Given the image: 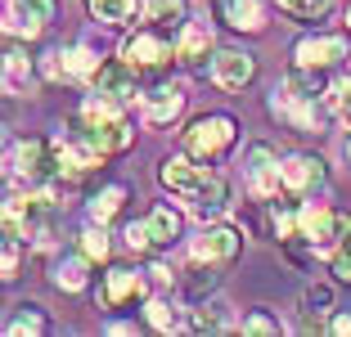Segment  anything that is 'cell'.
I'll list each match as a JSON object with an SVG mask.
<instances>
[{"label": "cell", "instance_id": "cell-1", "mask_svg": "<svg viewBox=\"0 0 351 337\" xmlns=\"http://www.w3.org/2000/svg\"><path fill=\"white\" fill-rule=\"evenodd\" d=\"M234 144V117L226 112H212V117H194L185 131V153L198 158V162H212Z\"/></svg>", "mask_w": 351, "mask_h": 337}, {"label": "cell", "instance_id": "cell-2", "mask_svg": "<svg viewBox=\"0 0 351 337\" xmlns=\"http://www.w3.org/2000/svg\"><path fill=\"white\" fill-rule=\"evenodd\" d=\"M122 59H131L135 68H145V72H158L176 59V50L167 45V36L158 27H149V32H135V36L122 41Z\"/></svg>", "mask_w": 351, "mask_h": 337}, {"label": "cell", "instance_id": "cell-3", "mask_svg": "<svg viewBox=\"0 0 351 337\" xmlns=\"http://www.w3.org/2000/svg\"><path fill=\"white\" fill-rule=\"evenodd\" d=\"M248 184L257 198H275L284 189V162L270 144H252L248 149Z\"/></svg>", "mask_w": 351, "mask_h": 337}, {"label": "cell", "instance_id": "cell-4", "mask_svg": "<svg viewBox=\"0 0 351 337\" xmlns=\"http://www.w3.org/2000/svg\"><path fill=\"white\" fill-rule=\"evenodd\" d=\"M77 140L82 144H90L99 158H108V153H122L126 144H131V126L122 122V117H108V122H77Z\"/></svg>", "mask_w": 351, "mask_h": 337}, {"label": "cell", "instance_id": "cell-5", "mask_svg": "<svg viewBox=\"0 0 351 337\" xmlns=\"http://www.w3.org/2000/svg\"><path fill=\"white\" fill-rule=\"evenodd\" d=\"M252 77H257V59L243 50H217L212 54V82L221 86V90H243V86H252Z\"/></svg>", "mask_w": 351, "mask_h": 337}, {"label": "cell", "instance_id": "cell-6", "mask_svg": "<svg viewBox=\"0 0 351 337\" xmlns=\"http://www.w3.org/2000/svg\"><path fill=\"white\" fill-rule=\"evenodd\" d=\"M239 247H243L239 229H230V225H212V229L194 243V256H198V261H212V266H230V261L239 256Z\"/></svg>", "mask_w": 351, "mask_h": 337}, {"label": "cell", "instance_id": "cell-7", "mask_svg": "<svg viewBox=\"0 0 351 337\" xmlns=\"http://www.w3.org/2000/svg\"><path fill=\"white\" fill-rule=\"evenodd\" d=\"M14 162H19L23 180H50V175H59V153L45 140H23Z\"/></svg>", "mask_w": 351, "mask_h": 337}, {"label": "cell", "instance_id": "cell-8", "mask_svg": "<svg viewBox=\"0 0 351 337\" xmlns=\"http://www.w3.org/2000/svg\"><path fill=\"white\" fill-rule=\"evenodd\" d=\"M140 297H145V284H140V275L126 270V266H113L108 275H104V284H99V301L113 306V310L131 306V301H140Z\"/></svg>", "mask_w": 351, "mask_h": 337}, {"label": "cell", "instance_id": "cell-9", "mask_svg": "<svg viewBox=\"0 0 351 337\" xmlns=\"http://www.w3.org/2000/svg\"><path fill=\"white\" fill-rule=\"evenodd\" d=\"M324 184V162L311 153H293L284 158V194H311V189H320Z\"/></svg>", "mask_w": 351, "mask_h": 337}, {"label": "cell", "instance_id": "cell-10", "mask_svg": "<svg viewBox=\"0 0 351 337\" xmlns=\"http://www.w3.org/2000/svg\"><path fill=\"white\" fill-rule=\"evenodd\" d=\"M135 63L131 59H108L95 68V90L108 95V99H131L135 95Z\"/></svg>", "mask_w": 351, "mask_h": 337}, {"label": "cell", "instance_id": "cell-11", "mask_svg": "<svg viewBox=\"0 0 351 337\" xmlns=\"http://www.w3.org/2000/svg\"><path fill=\"white\" fill-rule=\"evenodd\" d=\"M59 0H10V27L23 36H41L45 23H54Z\"/></svg>", "mask_w": 351, "mask_h": 337}, {"label": "cell", "instance_id": "cell-12", "mask_svg": "<svg viewBox=\"0 0 351 337\" xmlns=\"http://www.w3.org/2000/svg\"><path fill=\"white\" fill-rule=\"evenodd\" d=\"M293 59L302 68H329V63L347 59V36H302Z\"/></svg>", "mask_w": 351, "mask_h": 337}, {"label": "cell", "instance_id": "cell-13", "mask_svg": "<svg viewBox=\"0 0 351 337\" xmlns=\"http://www.w3.org/2000/svg\"><path fill=\"white\" fill-rule=\"evenodd\" d=\"M347 225H351L347 216L329 212V207H315V212H302V238L315 243V247H324V243H333V238L347 234Z\"/></svg>", "mask_w": 351, "mask_h": 337}, {"label": "cell", "instance_id": "cell-14", "mask_svg": "<svg viewBox=\"0 0 351 337\" xmlns=\"http://www.w3.org/2000/svg\"><path fill=\"white\" fill-rule=\"evenodd\" d=\"M158 180H162V189H171V194H194L198 184L207 180L203 171L194 166V158H167L162 166H158Z\"/></svg>", "mask_w": 351, "mask_h": 337}, {"label": "cell", "instance_id": "cell-15", "mask_svg": "<svg viewBox=\"0 0 351 337\" xmlns=\"http://www.w3.org/2000/svg\"><path fill=\"white\" fill-rule=\"evenodd\" d=\"M217 14H221V23L234 27V32H261L266 27L261 0H217Z\"/></svg>", "mask_w": 351, "mask_h": 337}, {"label": "cell", "instance_id": "cell-16", "mask_svg": "<svg viewBox=\"0 0 351 337\" xmlns=\"http://www.w3.org/2000/svg\"><path fill=\"white\" fill-rule=\"evenodd\" d=\"M189 207H194V216H203V221H217L230 207V184L221 180V175H207L194 194H189Z\"/></svg>", "mask_w": 351, "mask_h": 337}, {"label": "cell", "instance_id": "cell-17", "mask_svg": "<svg viewBox=\"0 0 351 337\" xmlns=\"http://www.w3.org/2000/svg\"><path fill=\"white\" fill-rule=\"evenodd\" d=\"M180 108H185V95L176 90V86H154V90L145 95V122H154V126L176 122Z\"/></svg>", "mask_w": 351, "mask_h": 337}, {"label": "cell", "instance_id": "cell-18", "mask_svg": "<svg viewBox=\"0 0 351 337\" xmlns=\"http://www.w3.org/2000/svg\"><path fill=\"white\" fill-rule=\"evenodd\" d=\"M185 14H189L185 0H149V5H145V23H149V27H158V32L185 27Z\"/></svg>", "mask_w": 351, "mask_h": 337}, {"label": "cell", "instance_id": "cell-19", "mask_svg": "<svg viewBox=\"0 0 351 337\" xmlns=\"http://www.w3.org/2000/svg\"><path fill=\"white\" fill-rule=\"evenodd\" d=\"M212 54V41H207V32H198V27H185L180 32V45H176V59L185 63V68H198L203 72V59Z\"/></svg>", "mask_w": 351, "mask_h": 337}, {"label": "cell", "instance_id": "cell-20", "mask_svg": "<svg viewBox=\"0 0 351 337\" xmlns=\"http://www.w3.org/2000/svg\"><path fill=\"white\" fill-rule=\"evenodd\" d=\"M145 225H149V234H154V247H167V243L180 238V216H176L171 207H154V212L145 216Z\"/></svg>", "mask_w": 351, "mask_h": 337}, {"label": "cell", "instance_id": "cell-21", "mask_svg": "<svg viewBox=\"0 0 351 337\" xmlns=\"http://www.w3.org/2000/svg\"><path fill=\"white\" fill-rule=\"evenodd\" d=\"M27 82H32V59L23 54L19 41H10L5 45V86H10V90H23Z\"/></svg>", "mask_w": 351, "mask_h": 337}, {"label": "cell", "instance_id": "cell-22", "mask_svg": "<svg viewBox=\"0 0 351 337\" xmlns=\"http://www.w3.org/2000/svg\"><path fill=\"white\" fill-rule=\"evenodd\" d=\"M217 288H221V275H217L212 261H207V266H194V270H189V279H185V297H189V301H207Z\"/></svg>", "mask_w": 351, "mask_h": 337}, {"label": "cell", "instance_id": "cell-23", "mask_svg": "<svg viewBox=\"0 0 351 337\" xmlns=\"http://www.w3.org/2000/svg\"><path fill=\"white\" fill-rule=\"evenodd\" d=\"M189 324H194L198 333H217V328L230 324V306H226V301H217V297H212V301H198V310L189 315Z\"/></svg>", "mask_w": 351, "mask_h": 337}, {"label": "cell", "instance_id": "cell-24", "mask_svg": "<svg viewBox=\"0 0 351 337\" xmlns=\"http://www.w3.org/2000/svg\"><path fill=\"white\" fill-rule=\"evenodd\" d=\"M86 261H90V256H73V261H59V266H54V288H59V292H82L86 288Z\"/></svg>", "mask_w": 351, "mask_h": 337}, {"label": "cell", "instance_id": "cell-25", "mask_svg": "<svg viewBox=\"0 0 351 337\" xmlns=\"http://www.w3.org/2000/svg\"><path fill=\"white\" fill-rule=\"evenodd\" d=\"M122 203H126V189H122V184H108V189H99V194L90 198V221H95V225L113 221V216L122 212Z\"/></svg>", "mask_w": 351, "mask_h": 337}, {"label": "cell", "instance_id": "cell-26", "mask_svg": "<svg viewBox=\"0 0 351 337\" xmlns=\"http://www.w3.org/2000/svg\"><path fill=\"white\" fill-rule=\"evenodd\" d=\"M86 10H90L99 23H113V27H122V23L135 18V0H86Z\"/></svg>", "mask_w": 351, "mask_h": 337}, {"label": "cell", "instance_id": "cell-27", "mask_svg": "<svg viewBox=\"0 0 351 337\" xmlns=\"http://www.w3.org/2000/svg\"><path fill=\"white\" fill-rule=\"evenodd\" d=\"M14 310H19V315H10V324H5L10 333H50V324L41 319V306L27 301V306H14Z\"/></svg>", "mask_w": 351, "mask_h": 337}, {"label": "cell", "instance_id": "cell-28", "mask_svg": "<svg viewBox=\"0 0 351 337\" xmlns=\"http://www.w3.org/2000/svg\"><path fill=\"white\" fill-rule=\"evenodd\" d=\"M279 10H284V14H293V18L315 23V18H324V14L333 10V0H279Z\"/></svg>", "mask_w": 351, "mask_h": 337}, {"label": "cell", "instance_id": "cell-29", "mask_svg": "<svg viewBox=\"0 0 351 337\" xmlns=\"http://www.w3.org/2000/svg\"><path fill=\"white\" fill-rule=\"evenodd\" d=\"M302 310L329 315V310H333V284H306V292H302Z\"/></svg>", "mask_w": 351, "mask_h": 337}, {"label": "cell", "instance_id": "cell-30", "mask_svg": "<svg viewBox=\"0 0 351 337\" xmlns=\"http://www.w3.org/2000/svg\"><path fill=\"white\" fill-rule=\"evenodd\" d=\"M82 252L90 256V261H104V256H108V234H104V225H99V229H86V234H82Z\"/></svg>", "mask_w": 351, "mask_h": 337}, {"label": "cell", "instance_id": "cell-31", "mask_svg": "<svg viewBox=\"0 0 351 337\" xmlns=\"http://www.w3.org/2000/svg\"><path fill=\"white\" fill-rule=\"evenodd\" d=\"M333 275H338L342 284H351V225H347V234H342L338 256H333Z\"/></svg>", "mask_w": 351, "mask_h": 337}, {"label": "cell", "instance_id": "cell-32", "mask_svg": "<svg viewBox=\"0 0 351 337\" xmlns=\"http://www.w3.org/2000/svg\"><path fill=\"white\" fill-rule=\"evenodd\" d=\"M126 247H131V252H149V247H154L149 225H126Z\"/></svg>", "mask_w": 351, "mask_h": 337}, {"label": "cell", "instance_id": "cell-33", "mask_svg": "<svg viewBox=\"0 0 351 337\" xmlns=\"http://www.w3.org/2000/svg\"><path fill=\"white\" fill-rule=\"evenodd\" d=\"M243 333H279V319H270L266 310H252V315L243 319Z\"/></svg>", "mask_w": 351, "mask_h": 337}, {"label": "cell", "instance_id": "cell-34", "mask_svg": "<svg viewBox=\"0 0 351 337\" xmlns=\"http://www.w3.org/2000/svg\"><path fill=\"white\" fill-rule=\"evenodd\" d=\"M149 324L154 328H176V315H171V306H162V301H149Z\"/></svg>", "mask_w": 351, "mask_h": 337}, {"label": "cell", "instance_id": "cell-35", "mask_svg": "<svg viewBox=\"0 0 351 337\" xmlns=\"http://www.w3.org/2000/svg\"><path fill=\"white\" fill-rule=\"evenodd\" d=\"M63 59H68V72H95V63H90V54H86V50H68Z\"/></svg>", "mask_w": 351, "mask_h": 337}, {"label": "cell", "instance_id": "cell-36", "mask_svg": "<svg viewBox=\"0 0 351 337\" xmlns=\"http://www.w3.org/2000/svg\"><path fill=\"white\" fill-rule=\"evenodd\" d=\"M342 158H347V162H351V140H347V144H342Z\"/></svg>", "mask_w": 351, "mask_h": 337}, {"label": "cell", "instance_id": "cell-37", "mask_svg": "<svg viewBox=\"0 0 351 337\" xmlns=\"http://www.w3.org/2000/svg\"><path fill=\"white\" fill-rule=\"evenodd\" d=\"M342 117H347V122H351V99H347V103H342Z\"/></svg>", "mask_w": 351, "mask_h": 337}, {"label": "cell", "instance_id": "cell-38", "mask_svg": "<svg viewBox=\"0 0 351 337\" xmlns=\"http://www.w3.org/2000/svg\"><path fill=\"white\" fill-rule=\"evenodd\" d=\"M347 27H351V10H347Z\"/></svg>", "mask_w": 351, "mask_h": 337}]
</instances>
